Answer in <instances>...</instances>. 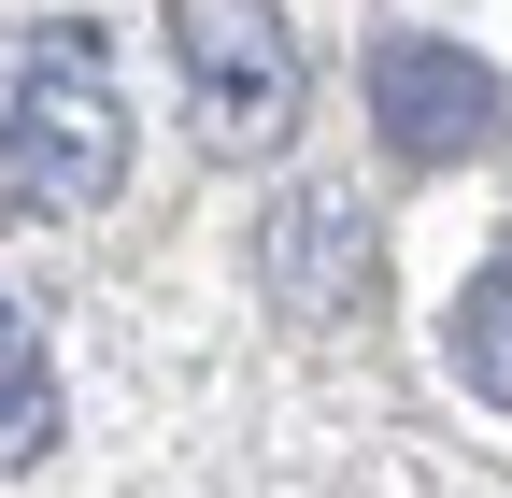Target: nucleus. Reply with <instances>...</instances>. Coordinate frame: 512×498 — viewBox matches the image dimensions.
Returning <instances> with one entry per match:
<instances>
[{
  "label": "nucleus",
  "mask_w": 512,
  "mask_h": 498,
  "mask_svg": "<svg viewBox=\"0 0 512 498\" xmlns=\"http://www.w3.org/2000/svg\"><path fill=\"white\" fill-rule=\"evenodd\" d=\"M128 171V100H114V43L86 15L0 29V214L72 228L114 200Z\"/></svg>",
  "instance_id": "obj_1"
},
{
  "label": "nucleus",
  "mask_w": 512,
  "mask_h": 498,
  "mask_svg": "<svg viewBox=\"0 0 512 498\" xmlns=\"http://www.w3.org/2000/svg\"><path fill=\"white\" fill-rule=\"evenodd\" d=\"M171 57H185V100L228 157H271L299 129V29L271 0H171Z\"/></svg>",
  "instance_id": "obj_2"
},
{
  "label": "nucleus",
  "mask_w": 512,
  "mask_h": 498,
  "mask_svg": "<svg viewBox=\"0 0 512 498\" xmlns=\"http://www.w3.org/2000/svg\"><path fill=\"white\" fill-rule=\"evenodd\" d=\"M370 129L399 143L413 171H441V157H484L498 129H512V100H498V72L470 43H427V29H399L370 57Z\"/></svg>",
  "instance_id": "obj_3"
},
{
  "label": "nucleus",
  "mask_w": 512,
  "mask_h": 498,
  "mask_svg": "<svg viewBox=\"0 0 512 498\" xmlns=\"http://www.w3.org/2000/svg\"><path fill=\"white\" fill-rule=\"evenodd\" d=\"M256 285L285 299V328H356V314H370V285H384L356 200H285L271 228H256Z\"/></svg>",
  "instance_id": "obj_4"
},
{
  "label": "nucleus",
  "mask_w": 512,
  "mask_h": 498,
  "mask_svg": "<svg viewBox=\"0 0 512 498\" xmlns=\"http://www.w3.org/2000/svg\"><path fill=\"white\" fill-rule=\"evenodd\" d=\"M441 356H456V385H470V399L512 413V242L456 285V328H441Z\"/></svg>",
  "instance_id": "obj_5"
},
{
  "label": "nucleus",
  "mask_w": 512,
  "mask_h": 498,
  "mask_svg": "<svg viewBox=\"0 0 512 498\" xmlns=\"http://www.w3.org/2000/svg\"><path fill=\"white\" fill-rule=\"evenodd\" d=\"M57 442V356H43V314L0 299V470Z\"/></svg>",
  "instance_id": "obj_6"
}]
</instances>
